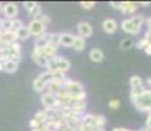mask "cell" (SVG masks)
<instances>
[{
    "instance_id": "obj_1",
    "label": "cell",
    "mask_w": 151,
    "mask_h": 131,
    "mask_svg": "<svg viewBox=\"0 0 151 131\" xmlns=\"http://www.w3.org/2000/svg\"><path fill=\"white\" fill-rule=\"evenodd\" d=\"M21 59V46L19 42L4 45L0 47V60H16L20 62Z\"/></svg>"
},
{
    "instance_id": "obj_2",
    "label": "cell",
    "mask_w": 151,
    "mask_h": 131,
    "mask_svg": "<svg viewBox=\"0 0 151 131\" xmlns=\"http://www.w3.org/2000/svg\"><path fill=\"white\" fill-rule=\"evenodd\" d=\"M70 67H71V63H70L68 59L60 57V55H57L51 60H49V64L46 68H47L49 72L55 75V74H67Z\"/></svg>"
},
{
    "instance_id": "obj_3",
    "label": "cell",
    "mask_w": 151,
    "mask_h": 131,
    "mask_svg": "<svg viewBox=\"0 0 151 131\" xmlns=\"http://www.w3.org/2000/svg\"><path fill=\"white\" fill-rule=\"evenodd\" d=\"M130 100H132V104L134 105V107L139 112L151 113V89H146L141 96L133 97Z\"/></svg>"
},
{
    "instance_id": "obj_4",
    "label": "cell",
    "mask_w": 151,
    "mask_h": 131,
    "mask_svg": "<svg viewBox=\"0 0 151 131\" xmlns=\"http://www.w3.org/2000/svg\"><path fill=\"white\" fill-rule=\"evenodd\" d=\"M106 123V118L101 114H84L82 117V125L89 129L104 127Z\"/></svg>"
},
{
    "instance_id": "obj_5",
    "label": "cell",
    "mask_w": 151,
    "mask_h": 131,
    "mask_svg": "<svg viewBox=\"0 0 151 131\" xmlns=\"http://www.w3.org/2000/svg\"><path fill=\"white\" fill-rule=\"evenodd\" d=\"M53 74L49 71L42 72L41 75H38L33 81V89L37 93H45L46 88H47V84L53 80Z\"/></svg>"
},
{
    "instance_id": "obj_6",
    "label": "cell",
    "mask_w": 151,
    "mask_h": 131,
    "mask_svg": "<svg viewBox=\"0 0 151 131\" xmlns=\"http://www.w3.org/2000/svg\"><path fill=\"white\" fill-rule=\"evenodd\" d=\"M41 104L43 106V109L46 110H51V112H59L60 107L58 106V102H57V97L53 93H49V92H45L41 94Z\"/></svg>"
},
{
    "instance_id": "obj_7",
    "label": "cell",
    "mask_w": 151,
    "mask_h": 131,
    "mask_svg": "<svg viewBox=\"0 0 151 131\" xmlns=\"http://www.w3.org/2000/svg\"><path fill=\"white\" fill-rule=\"evenodd\" d=\"M28 29H29L30 36H34V37L41 36L42 33H45V31H46V26L43 25L38 19L32 20V21L28 24Z\"/></svg>"
},
{
    "instance_id": "obj_8",
    "label": "cell",
    "mask_w": 151,
    "mask_h": 131,
    "mask_svg": "<svg viewBox=\"0 0 151 131\" xmlns=\"http://www.w3.org/2000/svg\"><path fill=\"white\" fill-rule=\"evenodd\" d=\"M3 13H4L5 19H9V20H14L19 13V8H17V4L16 3H5L3 5Z\"/></svg>"
},
{
    "instance_id": "obj_9",
    "label": "cell",
    "mask_w": 151,
    "mask_h": 131,
    "mask_svg": "<svg viewBox=\"0 0 151 131\" xmlns=\"http://www.w3.org/2000/svg\"><path fill=\"white\" fill-rule=\"evenodd\" d=\"M78 33H79V37H82L84 39L89 38L92 36V33H93V28H92V25L89 22L80 21L78 24Z\"/></svg>"
},
{
    "instance_id": "obj_10",
    "label": "cell",
    "mask_w": 151,
    "mask_h": 131,
    "mask_svg": "<svg viewBox=\"0 0 151 131\" xmlns=\"http://www.w3.org/2000/svg\"><path fill=\"white\" fill-rule=\"evenodd\" d=\"M121 29H122L125 33L132 34V36H137V34H139V31H141V28H137V26L130 21V19L122 20V22H121Z\"/></svg>"
},
{
    "instance_id": "obj_11",
    "label": "cell",
    "mask_w": 151,
    "mask_h": 131,
    "mask_svg": "<svg viewBox=\"0 0 151 131\" xmlns=\"http://www.w3.org/2000/svg\"><path fill=\"white\" fill-rule=\"evenodd\" d=\"M103 29L105 33L113 34V33H116V30L118 29V24H117V21L113 19H105L103 22Z\"/></svg>"
},
{
    "instance_id": "obj_12",
    "label": "cell",
    "mask_w": 151,
    "mask_h": 131,
    "mask_svg": "<svg viewBox=\"0 0 151 131\" xmlns=\"http://www.w3.org/2000/svg\"><path fill=\"white\" fill-rule=\"evenodd\" d=\"M0 42H1V45H11V43H14L17 42V38H16V33H13V31H3L1 34H0Z\"/></svg>"
},
{
    "instance_id": "obj_13",
    "label": "cell",
    "mask_w": 151,
    "mask_h": 131,
    "mask_svg": "<svg viewBox=\"0 0 151 131\" xmlns=\"http://www.w3.org/2000/svg\"><path fill=\"white\" fill-rule=\"evenodd\" d=\"M3 62V72L7 74H14L19 68V63L16 60H1Z\"/></svg>"
},
{
    "instance_id": "obj_14",
    "label": "cell",
    "mask_w": 151,
    "mask_h": 131,
    "mask_svg": "<svg viewBox=\"0 0 151 131\" xmlns=\"http://www.w3.org/2000/svg\"><path fill=\"white\" fill-rule=\"evenodd\" d=\"M138 8V3L134 1H122V8H121V12L125 14H133L135 13Z\"/></svg>"
},
{
    "instance_id": "obj_15",
    "label": "cell",
    "mask_w": 151,
    "mask_h": 131,
    "mask_svg": "<svg viewBox=\"0 0 151 131\" xmlns=\"http://www.w3.org/2000/svg\"><path fill=\"white\" fill-rule=\"evenodd\" d=\"M49 37H50V33H42L41 36L36 37V39H34V47H45L46 45L49 43Z\"/></svg>"
},
{
    "instance_id": "obj_16",
    "label": "cell",
    "mask_w": 151,
    "mask_h": 131,
    "mask_svg": "<svg viewBox=\"0 0 151 131\" xmlns=\"http://www.w3.org/2000/svg\"><path fill=\"white\" fill-rule=\"evenodd\" d=\"M89 59H91L92 62H95V63L103 62V59H104V52L101 51L100 49H97V47L91 49V50H89Z\"/></svg>"
},
{
    "instance_id": "obj_17",
    "label": "cell",
    "mask_w": 151,
    "mask_h": 131,
    "mask_svg": "<svg viewBox=\"0 0 151 131\" xmlns=\"http://www.w3.org/2000/svg\"><path fill=\"white\" fill-rule=\"evenodd\" d=\"M75 36L71 33H60V45L65 47H71L74 43Z\"/></svg>"
},
{
    "instance_id": "obj_18",
    "label": "cell",
    "mask_w": 151,
    "mask_h": 131,
    "mask_svg": "<svg viewBox=\"0 0 151 131\" xmlns=\"http://www.w3.org/2000/svg\"><path fill=\"white\" fill-rule=\"evenodd\" d=\"M75 51H83L86 49V39L82 38L79 36H75V39H74V43L71 46Z\"/></svg>"
},
{
    "instance_id": "obj_19",
    "label": "cell",
    "mask_w": 151,
    "mask_h": 131,
    "mask_svg": "<svg viewBox=\"0 0 151 131\" xmlns=\"http://www.w3.org/2000/svg\"><path fill=\"white\" fill-rule=\"evenodd\" d=\"M29 37H30V33H29L28 26H22L21 29L16 31V38L17 41H27Z\"/></svg>"
},
{
    "instance_id": "obj_20",
    "label": "cell",
    "mask_w": 151,
    "mask_h": 131,
    "mask_svg": "<svg viewBox=\"0 0 151 131\" xmlns=\"http://www.w3.org/2000/svg\"><path fill=\"white\" fill-rule=\"evenodd\" d=\"M49 43L50 45L55 46V47H58V46L60 45V33H51L50 37H49Z\"/></svg>"
},
{
    "instance_id": "obj_21",
    "label": "cell",
    "mask_w": 151,
    "mask_h": 131,
    "mask_svg": "<svg viewBox=\"0 0 151 131\" xmlns=\"http://www.w3.org/2000/svg\"><path fill=\"white\" fill-rule=\"evenodd\" d=\"M129 84H130V88H135V87L143 85V80H142V77L138 76V75H133L129 80Z\"/></svg>"
},
{
    "instance_id": "obj_22",
    "label": "cell",
    "mask_w": 151,
    "mask_h": 131,
    "mask_svg": "<svg viewBox=\"0 0 151 131\" xmlns=\"http://www.w3.org/2000/svg\"><path fill=\"white\" fill-rule=\"evenodd\" d=\"M130 21L137 26V28H142V25H143V22H145V19L142 14H134V16H132Z\"/></svg>"
},
{
    "instance_id": "obj_23",
    "label": "cell",
    "mask_w": 151,
    "mask_h": 131,
    "mask_svg": "<svg viewBox=\"0 0 151 131\" xmlns=\"http://www.w3.org/2000/svg\"><path fill=\"white\" fill-rule=\"evenodd\" d=\"M145 91H146L145 85H139V87H135V88H132V89H130V98L138 97V96H141Z\"/></svg>"
},
{
    "instance_id": "obj_24",
    "label": "cell",
    "mask_w": 151,
    "mask_h": 131,
    "mask_svg": "<svg viewBox=\"0 0 151 131\" xmlns=\"http://www.w3.org/2000/svg\"><path fill=\"white\" fill-rule=\"evenodd\" d=\"M41 14H42V8H41V5L37 3V4L34 5L33 9L29 12V16H32V17H33V20H34V19H38Z\"/></svg>"
},
{
    "instance_id": "obj_25",
    "label": "cell",
    "mask_w": 151,
    "mask_h": 131,
    "mask_svg": "<svg viewBox=\"0 0 151 131\" xmlns=\"http://www.w3.org/2000/svg\"><path fill=\"white\" fill-rule=\"evenodd\" d=\"M22 26H24V22H22V20H20V19H14L12 20V25H11V31H13V33H16L19 29H21Z\"/></svg>"
},
{
    "instance_id": "obj_26",
    "label": "cell",
    "mask_w": 151,
    "mask_h": 131,
    "mask_svg": "<svg viewBox=\"0 0 151 131\" xmlns=\"http://www.w3.org/2000/svg\"><path fill=\"white\" fill-rule=\"evenodd\" d=\"M133 46H134V42H133L132 38H125L121 41V49H122V50H129Z\"/></svg>"
},
{
    "instance_id": "obj_27",
    "label": "cell",
    "mask_w": 151,
    "mask_h": 131,
    "mask_svg": "<svg viewBox=\"0 0 151 131\" xmlns=\"http://www.w3.org/2000/svg\"><path fill=\"white\" fill-rule=\"evenodd\" d=\"M149 43H150V42H149V39L145 38V37H143V38H141L137 43H135V47H137L138 50H143V49L146 47V46L149 45Z\"/></svg>"
},
{
    "instance_id": "obj_28",
    "label": "cell",
    "mask_w": 151,
    "mask_h": 131,
    "mask_svg": "<svg viewBox=\"0 0 151 131\" xmlns=\"http://www.w3.org/2000/svg\"><path fill=\"white\" fill-rule=\"evenodd\" d=\"M95 5H96V3L95 1H82L80 3V7H82L83 9H87V11L93 9Z\"/></svg>"
},
{
    "instance_id": "obj_29",
    "label": "cell",
    "mask_w": 151,
    "mask_h": 131,
    "mask_svg": "<svg viewBox=\"0 0 151 131\" xmlns=\"http://www.w3.org/2000/svg\"><path fill=\"white\" fill-rule=\"evenodd\" d=\"M11 25H12V20L9 19H3V30L4 31H9L11 30Z\"/></svg>"
},
{
    "instance_id": "obj_30",
    "label": "cell",
    "mask_w": 151,
    "mask_h": 131,
    "mask_svg": "<svg viewBox=\"0 0 151 131\" xmlns=\"http://www.w3.org/2000/svg\"><path fill=\"white\" fill-rule=\"evenodd\" d=\"M36 4H37L36 1H24V3H22V7H24L25 11L30 12V11L34 8V5H36Z\"/></svg>"
},
{
    "instance_id": "obj_31",
    "label": "cell",
    "mask_w": 151,
    "mask_h": 131,
    "mask_svg": "<svg viewBox=\"0 0 151 131\" xmlns=\"http://www.w3.org/2000/svg\"><path fill=\"white\" fill-rule=\"evenodd\" d=\"M38 20H40V21L42 22L43 25L46 26V28H47V26H49V24H50V22H51L50 17H49V16H46V14H41V16L38 17Z\"/></svg>"
},
{
    "instance_id": "obj_32",
    "label": "cell",
    "mask_w": 151,
    "mask_h": 131,
    "mask_svg": "<svg viewBox=\"0 0 151 131\" xmlns=\"http://www.w3.org/2000/svg\"><path fill=\"white\" fill-rule=\"evenodd\" d=\"M108 105H109L110 109H114V110H116V109H118V107H120L121 104H120V100H116V98H113V100L109 101Z\"/></svg>"
},
{
    "instance_id": "obj_33",
    "label": "cell",
    "mask_w": 151,
    "mask_h": 131,
    "mask_svg": "<svg viewBox=\"0 0 151 131\" xmlns=\"http://www.w3.org/2000/svg\"><path fill=\"white\" fill-rule=\"evenodd\" d=\"M29 126H30V129L32 130H36V129H38V127H41L42 125L38 121H37V119H30V122H29Z\"/></svg>"
},
{
    "instance_id": "obj_34",
    "label": "cell",
    "mask_w": 151,
    "mask_h": 131,
    "mask_svg": "<svg viewBox=\"0 0 151 131\" xmlns=\"http://www.w3.org/2000/svg\"><path fill=\"white\" fill-rule=\"evenodd\" d=\"M109 4L116 11H121V8H122V1H110Z\"/></svg>"
},
{
    "instance_id": "obj_35",
    "label": "cell",
    "mask_w": 151,
    "mask_h": 131,
    "mask_svg": "<svg viewBox=\"0 0 151 131\" xmlns=\"http://www.w3.org/2000/svg\"><path fill=\"white\" fill-rule=\"evenodd\" d=\"M146 127L149 131H151V113H149V115H147V119H146Z\"/></svg>"
},
{
    "instance_id": "obj_36",
    "label": "cell",
    "mask_w": 151,
    "mask_h": 131,
    "mask_svg": "<svg viewBox=\"0 0 151 131\" xmlns=\"http://www.w3.org/2000/svg\"><path fill=\"white\" fill-rule=\"evenodd\" d=\"M143 50H145V52H146L147 55H151V43H149V45H147Z\"/></svg>"
},
{
    "instance_id": "obj_37",
    "label": "cell",
    "mask_w": 151,
    "mask_h": 131,
    "mask_svg": "<svg viewBox=\"0 0 151 131\" xmlns=\"http://www.w3.org/2000/svg\"><path fill=\"white\" fill-rule=\"evenodd\" d=\"M143 85H145V88H151V77H147L146 79V84H143Z\"/></svg>"
},
{
    "instance_id": "obj_38",
    "label": "cell",
    "mask_w": 151,
    "mask_h": 131,
    "mask_svg": "<svg viewBox=\"0 0 151 131\" xmlns=\"http://www.w3.org/2000/svg\"><path fill=\"white\" fill-rule=\"evenodd\" d=\"M145 22H146L147 28H149V31L151 33V17H150V19H147V20H145Z\"/></svg>"
},
{
    "instance_id": "obj_39",
    "label": "cell",
    "mask_w": 151,
    "mask_h": 131,
    "mask_svg": "<svg viewBox=\"0 0 151 131\" xmlns=\"http://www.w3.org/2000/svg\"><path fill=\"white\" fill-rule=\"evenodd\" d=\"M112 131H132V130L125 129V127H116V129H113Z\"/></svg>"
},
{
    "instance_id": "obj_40",
    "label": "cell",
    "mask_w": 151,
    "mask_h": 131,
    "mask_svg": "<svg viewBox=\"0 0 151 131\" xmlns=\"http://www.w3.org/2000/svg\"><path fill=\"white\" fill-rule=\"evenodd\" d=\"M138 4H139V5H143V7H149L151 3H150V1H146V3H145V1H141V3H138Z\"/></svg>"
},
{
    "instance_id": "obj_41",
    "label": "cell",
    "mask_w": 151,
    "mask_h": 131,
    "mask_svg": "<svg viewBox=\"0 0 151 131\" xmlns=\"http://www.w3.org/2000/svg\"><path fill=\"white\" fill-rule=\"evenodd\" d=\"M91 131H105V129L104 127H99V129H92Z\"/></svg>"
},
{
    "instance_id": "obj_42",
    "label": "cell",
    "mask_w": 151,
    "mask_h": 131,
    "mask_svg": "<svg viewBox=\"0 0 151 131\" xmlns=\"http://www.w3.org/2000/svg\"><path fill=\"white\" fill-rule=\"evenodd\" d=\"M137 131H149V130H147L146 127H141V129H138Z\"/></svg>"
},
{
    "instance_id": "obj_43",
    "label": "cell",
    "mask_w": 151,
    "mask_h": 131,
    "mask_svg": "<svg viewBox=\"0 0 151 131\" xmlns=\"http://www.w3.org/2000/svg\"><path fill=\"white\" fill-rule=\"evenodd\" d=\"M3 5H4V4H3V3H0V12H3Z\"/></svg>"
}]
</instances>
